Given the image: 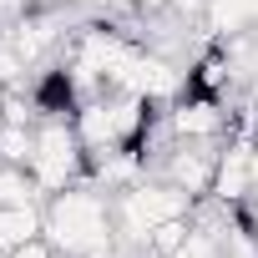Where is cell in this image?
<instances>
[{"label": "cell", "instance_id": "277c9868", "mask_svg": "<svg viewBox=\"0 0 258 258\" xmlns=\"http://www.w3.org/2000/svg\"><path fill=\"white\" fill-rule=\"evenodd\" d=\"M228 132H233V106L223 96L182 91L177 101H167V137L172 142H228Z\"/></svg>", "mask_w": 258, "mask_h": 258}, {"label": "cell", "instance_id": "52a82bcc", "mask_svg": "<svg viewBox=\"0 0 258 258\" xmlns=\"http://www.w3.org/2000/svg\"><path fill=\"white\" fill-rule=\"evenodd\" d=\"M31 152H36V126L0 121V162L6 167H31Z\"/></svg>", "mask_w": 258, "mask_h": 258}, {"label": "cell", "instance_id": "6da1fadb", "mask_svg": "<svg viewBox=\"0 0 258 258\" xmlns=\"http://www.w3.org/2000/svg\"><path fill=\"white\" fill-rule=\"evenodd\" d=\"M46 213V238L56 243L61 258H91V253H121L116 248V213L111 192L96 182H71L41 203Z\"/></svg>", "mask_w": 258, "mask_h": 258}, {"label": "cell", "instance_id": "9c48e42d", "mask_svg": "<svg viewBox=\"0 0 258 258\" xmlns=\"http://www.w3.org/2000/svg\"><path fill=\"white\" fill-rule=\"evenodd\" d=\"M6 258H61V253H56V243H51L46 233H36V238H26L21 248H11Z\"/></svg>", "mask_w": 258, "mask_h": 258}, {"label": "cell", "instance_id": "7a4b0ae2", "mask_svg": "<svg viewBox=\"0 0 258 258\" xmlns=\"http://www.w3.org/2000/svg\"><path fill=\"white\" fill-rule=\"evenodd\" d=\"M192 208H198V203H192L182 187H172L167 177L147 172L142 182H132L126 192H111V213H116V248H126V253H147L152 233H157L162 223H172V218H187Z\"/></svg>", "mask_w": 258, "mask_h": 258}, {"label": "cell", "instance_id": "8992f818", "mask_svg": "<svg viewBox=\"0 0 258 258\" xmlns=\"http://www.w3.org/2000/svg\"><path fill=\"white\" fill-rule=\"evenodd\" d=\"M36 233H46V213H41V203L0 208V253L21 248V243H26V238H36Z\"/></svg>", "mask_w": 258, "mask_h": 258}, {"label": "cell", "instance_id": "30bf717a", "mask_svg": "<svg viewBox=\"0 0 258 258\" xmlns=\"http://www.w3.org/2000/svg\"><path fill=\"white\" fill-rule=\"evenodd\" d=\"M106 6L132 11V16H157V11H167V6H172V0H106Z\"/></svg>", "mask_w": 258, "mask_h": 258}, {"label": "cell", "instance_id": "8fae6325", "mask_svg": "<svg viewBox=\"0 0 258 258\" xmlns=\"http://www.w3.org/2000/svg\"><path fill=\"white\" fill-rule=\"evenodd\" d=\"M243 213H248V218H253V228H258V192H253V198L243 203Z\"/></svg>", "mask_w": 258, "mask_h": 258}, {"label": "cell", "instance_id": "ba28073f", "mask_svg": "<svg viewBox=\"0 0 258 258\" xmlns=\"http://www.w3.org/2000/svg\"><path fill=\"white\" fill-rule=\"evenodd\" d=\"M21 203H46V198H41V187H36V177L26 167L0 162V208H21Z\"/></svg>", "mask_w": 258, "mask_h": 258}, {"label": "cell", "instance_id": "3957f363", "mask_svg": "<svg viewBox=\"0 0 258 258\" xmlns=\"http://www.w3.org/2000/svg\"><path fill=\"white\" fill-rule=\"evenodd\" d=\"M86 147L76 137V121L71 116H41L36 121V152H31V177L41 187V198L71 187V182H86Z\"/></svg>", "mask_w": 258, "mask_h": 258}, {"label": "cell", "instance_id": "5b68a950", "mask_svg": "<svg viewBox=\"0 0 258 258\" xmlns=\"http://www.w3.org/2000/svg\"><path fill=\"white\" fill-rule=\"evenodd\" d=\"M218 147L223 142H172L157 157V177H167L172 187H182L192 203L213 198V172H218Z\"/></svg>", "mask_w": 258, "mask_h": 258}, {"label": "cell", "instance_id": "7c38bea8", "mask_svg": "<svg viewBox=\"0 0 258 258\" xmlns=\"http://www.w3.org/2000/svg\"><path fill=\"white\" fill-rule=\"evenodd\" d=\"M91 258H116V253H91Z\"/></svg>", "mask_w": 258, "mask_h": 258}, {"label": "cell", "instance_id": "4fadbf2b", "mask_svg": "<svg viewBox=\"0 0 258 258\" xmlns=\"http://www.w3.org/2000/svg\"><path fill=\"white\" fill-rule=\"evenodd\" d=\"M0 258H6V253H0Z\"/></svg>", "mask_w": 258, "mask_h": 258}]
</instances>
